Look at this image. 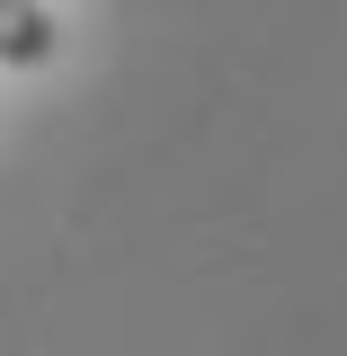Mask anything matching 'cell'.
Masks as SVG:
<instances>
[{
	"instance_id": "1",
	"label": "cell",
	"mask_w": 347,
	"mask_h": 356,
	"mask_svg": "<svg viewBox=\"0 0 347 356\" xmlns=\"http://www.w3.org/2000/svg\"><path fill=\"white\" fill-rule=\"evenodd\" d=\"M54 44H63V27H54L45 0H0V63H9V72L54 63Z\"/></svg>"
}]
</instances>
